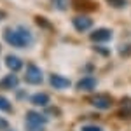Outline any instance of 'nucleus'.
I'll return each mask as SVG.
<instances>
[{
    "mask_svg": "<svg viewBox=\"0 0 131 131\" xmlns=\"http://www.w3.org/2000/svg\"><path fill=\"white\" fill-rule=\"evenodd\" d=\"M4 37H5L7 44H10L12 47H28L33 42V37L26 26L7 28V30H4Z\"/></svg>",
    "mask_w": 131,
    "mask_h": 131,
    "instance_id": "f257e3e1",
    "label": "nucleus"
},
{
    "mask_svg": "<svg viewBox=\"0 0 131 131\" xmlns=\"http://www.w3.org/2000/svg\"><path fill=\"white\" fill-rule=\"evenodd\" d=\"M25 81L28 84H33V86H39L44 82V75H42L40 68L37 65H28L26 68V73H25Z\"/></svg>",
    "mask_w": 131,
    "mask_h": 131,
    "instance_id": "f03ea898",
    "label": "nucleus"
},
{
    "mask_svg": "<svg viewBox=\"0 0 131 131\" xmlns=\"http://www.w3.org/2000/svg\"><path fill=\"white\" fill-rule=\"evenodd\" d=\"M89 103L98 110H108L114 101H112V98L108 94H94V96L89 98Z\"/></svg>",
    "mask_w": 131,
    "mask_h": 131,
    "instance_id": "7ed1b4c3",
    "label": "nucleus"
},
{
    "mask_svg": "<svg viewBox=\"0 0 131 131\" xmlns=\"http://www.w3.org/2000/svg\"><path fill=\"white\" fill-rule=\"evenodd\" d=\"M72 23H73L75 30H79V31H86L93 26V19L88 18V16H75V18L72 19Z\"/></svg>",
    "mask_w": 131,
    "mask_h": 131,
    "instance_id": "20e7f679",
    "label": "nucleus"
},
{
    "mask_svg": "<svg viewBox=\"0 0 131 131\" xmlns=\"http://www.w3.org/2000/svg\"><path fill=\"white\" fill-rule=\"evenodd\" d=\"M49 82H51V86H52L54 89H68L70 84H72L67 77H61V75H58V73H52V75L49 77Z\"/></svg>",
    "mask_w": 131,
    "mask_h": 131,
    "instance_id": "39448f33",
    "label": "nucleus"
},
{
    "mask_svg": "<svg viewBox=\"0 0 131 131\" xmlns=\"http://www.w3.org/2000/svg\"><path fill=\"white\" fill-rule=\"evenodd\" d=\"M89 39L93 42H108L112 39V31L108 28H98V30H94L91 33Z\"/></svg>",
    "mask_w": 131,
    "mask_h": 131,
    "instance_id": "423d86ee",
    "label": "nucleus"
},
{
    "mask_svg": "<svg viewBox=\"0 0 131 131\" xmlns=\"http://www.w3.org/2000/svg\"><path fill=\"white\" fill-rule=\"evenodd\" d=\"M46 122H47V119L42 115V114H39V112H26V124H31V126H46Z\"/></svg>",
    "mask_w": 131,
    "mask_h": 131,
    "instance_id": "0eeeda50",
    "label": "nucleus"
},
{
    "mask_svg": "<svg viewBox=\"0 0 131 131\" xmlns=\"http://www.w3.org/2000/svg\"><path fill=\"white\" fill-rule=\"evenodd\" d=\"M19 84V79L14 75V73H10V75H5V77H2V81H0V89H14L16 86Z\"/></svg>",
    "mask_w": 131,
    "mask_h": 131,
    "instance_id": "6e6552de",
    "label": "nucleus"
},
{
    "mask_svg": "<svg viewBox=\"0 0 131 131\" xmlns=\"http://www.w3.org/2000/svg\"><path fill=\"white\" fill-rule=\"evenodd\" d=\"M96 79L94 77H84V79H81V81L77 82V89L81 91H93L94 88H96Z\"/></svg>",
    "mask_w": 131,
    "mask_h": 131,
    "instance_id": "1a4fd4ad",
    "label": "nucleus"
},
{
    "mask_svg": "<svg viewBox=\"0 0 131 131\" xmlns=\"http://www.w3.org/2000/svg\"><path fill=\"white\" fill-rule=\"evenodd\" d=\"M5 65H7L12 72H18V70L23 68V61H21L18 56H7V58H5Z\"/></svg>",
    "mask_w": 131,
    "mask_h": 131,
    "instance_id": "9d476101",
    "label": "nucleus"
},
{
    "mask_svg": "<svg viewBox=\"0 0 131 131\" xmlns=\"http://www.w3.org/2000/svg\"><path fill=\"white\" fill-rule=\"evenodd\" d=\"M119 114H121L122 117L131 119V100L129 98H124V100L121 101V110H119Z\"/></svg>",
    "mask_w": 131,
    "mask_h": 131,
    "instance_id": "9b49d317",
    "label": "nucleus"
},
{
    "mask_svg": "<svg viewBox=\"0 0 131 131\" xmlns=\"http://www.w3.org/2000/svg\"><path fill=\"white\" fill-rule=\"evenodd\" d=\"M30 100H31L33 105H47V103H49V94H46V93H37V94L31 96Z\"/></svg>",
    "mask_w": 131,
    "mask_h": 131,
    "instance_id": "f8f14e48",
    "label": "nucleus"
},
{
    "mask_svg": "<svg viewBox=\"0 0 131 131\" xmlns=\"http://www.w3.org/2000/svg\"><path fill=\"white\" fill-rule=\"evenodd\" d=\"M0 110L2 112H12V105H10V101L7 98H4V96H0Z\"/></svg>",
    "mask_w": 131,
    "mask_h": 131,
    "instance_id": "ddd939ff",
    "label": "nucleus"
},
{
    "mask_svg": "<svg viewBox=\"0 0 131 131\" xmlns=\"http://www.w3.org/2000/svg\"><path fill=\"white\" fill-rule=\"evenodd\" d=\"M108 4H110L112 7H115V9H122V7H126V0H107Z\"/></svg>",
    "mask_w": 131,
    "mask_h": 131,
    "instance_id": "4468645a",
    "label": "nucleus"
},
{
    "mask_svg": "<svg viewBox=\"0 0 131 131\" xmlns=\"http://www.w3.org/2000/svg\"><path fill=\"white\" fill-rule=\"evenodd\" d=\"M52 4L56 5V9H61V10L67 9V0H52Z\"/></svg>",
    "mask_w": 131,
    "mask_h": 131,
    "instance_id": "2eb2a0df",
    "label": "nucleus"
},
{
    "mask_svg": "<svg viewBox=\"0 0 131 131\" xmlns=\"http://www.w3.org/2000/svg\"><path fill=\"white\" fill-rule=\"evenodd\" d=\"M81 131H103L100 128V126H93V124H89V126H82Z\"/></svg>",
    "mask_w": 131,
    "mask_h": 131,
    "instance_id": "dca6fc26",
    "label": "nucleus"
},
{
    "mask_svg": "<svg viewBox=\"0 0 131 131\" xmlns=\"http://www.w3.org/2000/svg\"><path fill=\"white\" fill-rule=\"evenodd\" d=\"M94 51H96L98 54H103V56H108V54H110V51L107 49V47H94Z\"/></svg>",
    "mask_w": 131,
    "mask_h": 131,
    "instance_id": "f3484780",
    "label": "nucleus"
},
{
    "mask_svg": "<svg viewBox=\"0 0 131 131\" xmlns=\"http://www.w3.org/2000/svg\"><path fill=\"white\" fill-rule=\"evenodd\" d=\"M26 131H44V126H31V124H26Z\"/></svg>",
    "mask_w": 131,
    "mask_h": 131,
    "instance_id": "a211bd4d",
    "label": "nucleus"
},
{
    "mask_svg": "<svg viewBox=\"0 0 131 131\" xmlns=\"http://www.w3.org/2000/svg\"><path fill=\"white\" fill-rule=\"evenodd\" d=\"M7 128H9V122L5 121V119H2V117H0V129H2V131H5Z\"/></svg>",
    "mask_w": 131,
    "mask_h": 131,
    "instance_id": "6ab92c4d",
    "label": "nucleus"
},
{
    "mask_svg": "<svg viewBox=\"0 0 131 131\" xmlns=\"http://www.w3.org/2000/svg\"><path fill=\"white\" fill-rule=\"evenodd\" d=\"M2 19H5V12H4V10H0V21Z\"/></svg>",
    "mask_w": 131,
    "mask_h": 131,
    "instance_id": "aec40b11",
    "label": "nucleus"
},
{
    "mask_svg": "<svg viewBox=\"0 0 131 131\" xmlns=\"http://www.w3.org/2000/svg\"><path fill=\"white\" fill-rule=\"evenodd\" d=\"M5 131H12V129H9V128H7V129H5Z\"/></svg>",
    "mask_w": 131,
    "mask_h": 131,
    "instance_id": "412c9836",
    "label": "nucleus"
}]
</instances>
